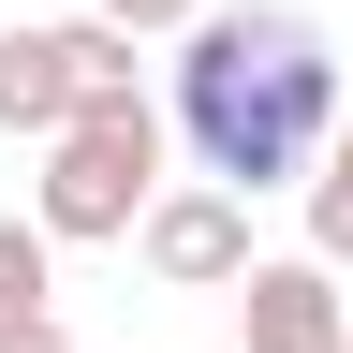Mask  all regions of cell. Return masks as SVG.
<instances>
[{
    "mask_svg": "<svg viewBox=\"0 0 353 353\" xmlns=\"http://www.w3.org/2000/svg\"><path fill=\"white\" fill-rule=\"evenodd\" d=\"M176 132L221 192H309L339 148V44L280 0H221L176 30Z\"/></svg>",
    "mask_w": 353,
    "mask_h": 353,
    "instance_id": "cell-1",
    "label": "cell"
},
{
    "mask_svg": "<svg viewBox=\"0 0 353 353\" xmlns=\"http://www.w3.org/2000/svg\"><path fill=\"white\" fill-rule=\"evenodd\" d=\"M236 309H250V339H236V353H353V294H339V265H324V250L250 265Z\"/></svg>",
    "mask_w": 353,
    "mask_h": 353,
    "instance_id": "cell-4",
    "label": "cell"
},
{
    "mask_svg": "<svg viewBox=\"0 0 353 353\" xmlns=\"http://www.w3.org/2000/svg\"><path fill=\"white\" fill-rule=\"evenodd\" d=\"M74 118H88V59H74V15H59V30H0V132L59 148Z\"/></svg>",
    "mask_w": 353,
    "mask_h": 353,
    "instance_id": "cell-5",
    "label": "cell"
},
{
    "mask_svg": "<svg viewBox=\"0 0 353 353\" xmlns=\"http://www.w3.org/2000/svg\"><path fill=\"white\" fill-rule=\"evenodd\" d=\"M176 192L162 176V118L148 103H118V118H74L59 148H44V176H30V221L59 250H118V236H148V206Z\"/></svg>",
    "mask_w": 353,
    "mask_h": 353,
    "instance_id": "cell-2",
    "label": "cell"
},
{
    "mask_svg": "<svg viewBox=\"0 0 353 353\" xmlns=\"http://www.w3.org/2000/svg\"><path fill=\"white\" fill-rule=\"evenodd\" d=\"M132 250H148V280H176V294H236L250 265H265L250 250V192H221V176H176Z\"/></svg>",
    "mask_w": 353,
    "mask_h": 353,
    "instance_id": "cell-3",
    "label": "cell"
},
{
    "mask_svg": "<svg viewBox=\"0 0 353 353\" xmlns=\"http://www.w3.org/2000/svg\"><path fill=\"white\" fill-rule=\"evenodd\" d=\"M309 250H324V265H353V118H339L324 176H309Z\"/></svg>",
    "mask_w": 353,
    "mask_h": 353,
    "instance_id": "cell-7",
    "label": "cell"
},
{
    "mask_svg": "<svg viewBox=\"0 0 353 353\" xmlns=\"http://www.w3.org/2000/svg\"><path fill=\"white\" fill-rule=\"evenodd\" d=\"M88 15H118L132 44H176V30H206V15H221V0H88Z\"/></svg>",
    "mask_w": 353,
    "mask_h": 353,
    "instance_id": "cell-8",
    "label": "cell"
},
{
    "mask_svg": "<svg viewBox=\"0 0 353 353\" xmlns=\"http://www.w3.org/2000/svg\"><path fill=\"white\" fill-rule=\"evenodd\" d=\"M0 353H74V339H59V309H30V324H0Z\"/></svg>",
    "mask_w": 353,
    "mask_h": 353,
    "instance_id": "cell-9",
    "label": "cell"
},
{
    "mask_svg": "<svg viewBox=\"0 0 353 353\" xmlns=\"http://www.w3.org/2000/svg\"><path fill=\"white\" fill-rule=\"evenodd\" d=\"M30 309H59V236L44 221H0V324H30Z\"/></svg>",
    "mask_w": 353,
    "mask_h": 353,
    "instance_id": "cell-6",
    "label": "cell"
}]
</instances>
